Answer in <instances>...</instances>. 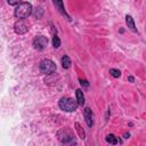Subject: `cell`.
Here are the masks:
<instances>
[{"label":"cell","mask_w":146,"mask_h":146,"mask_svg":"<svg viewBox=\"0 0 146 146\" xmlns=\"http://www.w3.org/2000/svg\"><path fill=\"white\" fill-rule=\"evenodd\" d=\"M56 68H57V66H56L55 62L51 60V59H49V58L42 59V60L40 62V64H39V70H40V72H41L42 74H46V75H50V74L55 73Z\"/></svg>","instance_id":"obj_4"},{"label":"cell","mask_w":146,"mask_h":146,"mask_svg":"<svg viewBox=\"0 0 146 146\" xmlns=\"http://www.w3.org/2000/svg\"><path fill=\"white\" fill-rule=\"evenodd\" d=\"M79 82H80V84H81L82 87H84V88H88V87H89V82H88L87 80H84V79H79Z\"/></svg>","instance_id":"obj_17"},{"label":"cell","mask_w":146,"mask_h":146,"mask_svg":"<svg viewBox=\"0 0 146 146\" xmlns=\"http://www.w3.org/2000/svg\"><path fill=\"white\" fill-rule=\"evenodd\" d=\"M123 138H124V139L130 138V133H129V132H124V133H123Z\"/></svg>","instance_id":"obj_18"},{"label":"cell","mask_w":146,"mask_h":146,"mask_svg":"<svg viewBox=\"0 0 146 146\" xmlns=\"http://www.w3.org/2000/svg\"><path fill=\"white\" fill-rule=\"evenodd\" d=\"M125 24H127L128 29H129L131 32H133V33H138V30H137V27H136L135 21H133V18H132L131 15H125Z\"/></svg>","instance_id":"obj_9"},{"label":"cell","mask_w":146,"mask_h":146,"mask_svg":"<svg viewBox=\"0 0 146 146\" xmlns=\"http://www.w3.org/2000/svg\"><path fill=\"white\" fill-rule=\"evenodd\" d=\"M83 117H84V121H86L87 125L89 128H91L94 125V114H92V111L89 107L83 108Z\"/></svg>","instance_id":"obj_8"},{"label":"cell","mask_w":146,"mask_h":146,"mask_svg":"<svg viewBox=\"0 0 146 146\" xmlns=\"http://www.w3.org/2000/svg\"><path fill=\"white\" fill-rule=\"evenodd\" d=\"M51 1H52V5L55 6V8L58 10V13H59L60 15H63L64 17H66V18L70 21L71 17H70V15L67 14V11H66V9H65V7H64L63 0H51Z\"/></svg>","instance_id":"obj_7"},{"label":"cell","mask_w":146,"mask_h":146,"mask_svg":"<svg viewBox=\"0 0 146 146\" xmlns=\"http://www.w3.org/2000/svg\"><path fill=\"white\" fill-rule=\"evenodd\" d=\"M78 106L79 104L76 99H73L71 97H62L58 102V107L64 112H74Z\"/></svg>","instance_id":"obj_2"},{"label":"cell","mask_w":146,"mask_h":146,"mask_svg":"<svg viewBox=\"0 0 146 146\" xmlns=\"http://www.w3.org/2000/svg\"><path fill=\"white\" fill-rule=\"evenodd\" d=\"M48 44V39L44 35H38L33 39L32 46L35 50H43Z\"/></svg>","instance_id":"obj_6"},{"label":"cell","mask_w":146,"mask_h":146,"mask_svg":"<svg viewBox=\"0 0 146 146\" xmlns=\"http://www.w3.org/2000/svg\"><path fill=\"white\" fill-rule=\"evenodd\" d=\"M128 80H129V81L132 83V82L135 81V78H133V76H131V75H129V76H128Z\"/></svg>","instance_id":"obj_19"},{"label":"cell","mask_w":146,"mask_h":146,"mask_svg":"<svg viewBox=\"0 0 146 146\" xmlns=\"http://www.w3.org/2000/svg\"><path fill=\"white\" fill-rule=\"evenodd\" d=\"M60 64H62V67L63 68L68 70L71 67V65H72V60H71V58L67 55H64L62 57V59H60Z\"/></svg>","instance_id":"obj_12"},{"label":"cell","mask_w":146,"mask_h":146,"mask_svg":"<svg viewBox=\"0 0 146 146\" xmlns=\"http://www.w3.org/2000/svg\"><path fill=\"white\" fill-rule=\"evenodd\" d=\"M57 138L62 144H75L74 135L68 128H62L57 131Z\"/></svg>","instance_id":"obj_3"},{"label":"cell","mask_w":146,"mask_h":146,"mask_svg":"<svg viewBox=\"0 0 146 146\" xmlns=\"http://www.w3.org/2000/svg\"><path fill=\"white\" fill-rule=\"evenodd\" d=\"M33 11V7L30 2H22L14 9V16L18 19H26Z\"/></svg>","instance_id":"obj_1"},{"label":"cell","mask_w":146,"mask_h":146,"mask_svg":"<svg viewBox=\"0 0 146 146\" xmlns=\"http://www.w3.org/2000/svg\"><path fill=\"white\" fill-rule=\"evenodd\" d=\"M60 39H59V36L57 35V33H55L54 34V38H52V46H54V48H56V49H58L59 47H60Z\"/></svg>","instance_id":"obj_14"},{"label":"cell","mask_w":146,"mask_h":146,"mask_svg":"<svg viewBox=\"0 0 146 146\" xmlns=\"http://www.w3.org/2000/svg\"><path fill=\"white\" fill-rule=\"evenodd\" d=\"M105 140H106V143L112 144V145H116V144H119V139H117V137H116L115 135H113V133H108V135L105 137Z\"/></svg>","instance_id":"obj_13"},{"label":"cell","mask_w":146,"mask_h":146,"mask_svg":"<svg viewBox=\"0 0 146 146\" xmlns=\"http://www.w3.org/2000/svg\"><path fill=\"white\" fill-rule=\"evenodd\" d=\"M7 2L9 6H18L19 3L23 2V0H7Z\"/></svg>","instance_id":"obj_16"},{"label":"cell","mask_w":146,"mask_h":146,"mask_svg":"<svg viewBox=\"0 0 146 146\" xmlns=\"http://www.w3.org/2000/svg\"><path fill=\"white\" fill-rule=\"evenodd\" d=\"M74 129H75V131L78 132L79 138H81L82 140L86 139V131H84V129L81 127V124H80L79 122H75V123H74Z\"/></svg>","instance_id":"obj_11"},{"label":"cell","mask_w":146,"mask_h":146,"mask_svg":"<svg viewBox=\"0 0 146 146\" xmlns=\"http://www.w3.org/2000/svg\"><path fill=\"white\" fill-rule=\"evenodd\" d=\"M110 74H111L113 78H120V76H121V71L117 70V68H111V70H110Z\"/></svg>","instance_id":"obj_15"},{"label":"cell","mask_w":146,"mask_h":146,"mask_svg":"<svg viewBox=\"0 0 146 146\" xmlns=\"http://www.w3.org/2000/svg\"><path fill=\"white\" fill-rule=\"evenodd\" d=\"M75 96H76V102L79 104V106H83L86 103V98H84V94L82 91V89H76L75 90Z\"/></svg>","instance_id":"obj_10"},{"label":"cell","mask_w":146,"mask_h":146,"mask_svg":"<svg viewBox=\"0 0 146 146\" xmlns=\"http://www.w3.org/2000/svg\"><path fill=\"white\" fill-rule=\"evenodd\" d=\"M30 30V23L26 19H18L15 24H14V31L16 34H25L27 33Z\"/></svg>","instance_id":"obj_5"}]
</instances>
